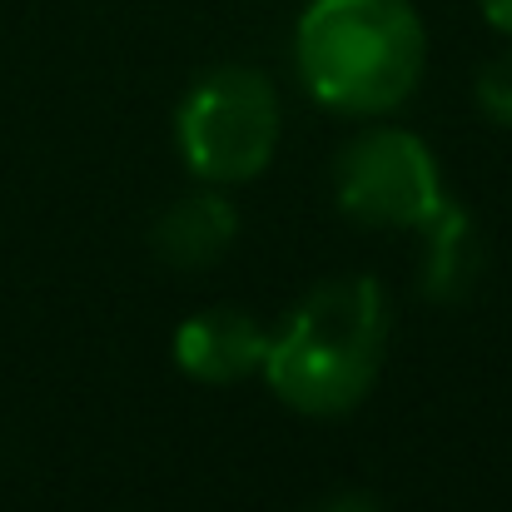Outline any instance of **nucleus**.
<instances>
[{
	"mask_svg": "<svg viewBox=\"0 0 512 512\" xmlns=\"http://www.w3.org/2000/svg\"><path fill=\"white\" fill-rule=\"evenodd\" d=\"M279 90L264 70L219 65L209 70L174 115L179 160L204 184H249L279 150Z\"/></svg>",
	"mask_w": 512,
	"mask_h": 512,
	"instance_id": "nucleus-3",
	"label": "nucleus"
},
{
	"mask_svg": "<svg viewBox=\"0 0 512 512\" xmlns=\"http://www.w3.org/2000/svg\"><path fill=\"white\" fill-rule=\"evenodd\" d=\"M264 353H269V329L234 304H214L174 329V363L209 388L244 383L249 373L264 368Z\"/></svg>",
	"mask_w": 512,
	"mask_h": 512,
	"instance_id": "nucleus-5",
	"label": "nucleus"
},
{
	"mask_svg": "<svg viewBox=\"0 0 512 512\" xmlns=\"http://www.w3.org/2000/svg\"><path fill=\"white\" fill-rule=\"evenodd\" d=\"M334 199L368 229H423L448 199L433 150L398 125L363 130L334 160Z\"/></svg>",
	"mask_w": 512,
	"mask_h": 512,
	"instance_id": "nucleus-4",
	"label": "nucleus"
},
{
	"mask_svg": "<svg viewBox=\"0 0 512 512\" xmlns=\"http://www.w3.org/2000/svg\"><path fill=\"white\" fill-rule=\"evenodd\" d=\"M478 5H483L488 25H493V30H503V35L512 40V0H478Z\"/></svg>",
	"mask_w": 512,
	"mask_h": 512,
	"instance_id": "nucleus-10",
	"label": "nucleus"
},
{
	"mask_svg": "<svg viewBox=\"0 0 512 512\" xmlns=\"http://www.w3.org/2000/svg\"><path fill=\"white\" fill-rule=\"evenodd\" d=\"M423 60L428 35L408 0H309L294 30L304 90L348 120H383L408 105Z\"/></svg>",
	"mask_w": 512,
	"mask_h": 512,
	"instance_id": "nucleus-2",
	"label": "nucleus"
},
{
	"mask_svg": "<svg viewBox=\"0 0 512 512\" xmlns=\"http://www.w3.org/2000/svg\"><path fill=\"white\" fill-rule=\"evenodd\" d=\"M239 234V209L219 184L179 194L170 209L155 219V249L170 269H209Z\"/></svg>",
	"mask_w": 512,
	"mask_h": 512,
	"instance_id": "nucleus-6",
	"label": "nucleus"
},
{
	"mask_svg": "<svg viewBox=\"0 0 512 512\" xmlns=\"http://www.w3.org/2000/svg\"><path fill=\"white\" fill-rule=\"evenodd\" d=\"M478 110L493 125H512V55H498L478 75Z\"/></svg>",
	"mask_w": 512,
	"mask_h": 512,
	"instance_id": "nucleus-8",
	"label": "nucleus"
},
{
	"mask_svg": "<svg viewBox=\"0 0 512 512\" xmlns=\"http://www.w3.org/2000/svg\"><path fill=\"white\" fill-rule=\"evenodd\" d=\"M423 264H418V289L438 304H458L478 289L483 279V239L473 219L453 204H443L423 229Z\"/></svg>",
	"mask_w": 512,
	"mask_h": 512,
	"instance_id": "nucleus-7",
	"label": "nucleus"
},
{
	"mask_svg": "<svg viewBox=\"0 0 512 512\" xmlns=\"http://www.w3.org/2000/svg\"><path fill=\"white\" fill-rule=\"evenodd\" d=\"M314 512H383V508H378V498H368V493H334V498H324Z\"/></svg>",
	"mask_w": 512,
	"mask_h": 512,
	"instance_id": "nucleus-9",
	"label": "nucleus"
},
{
	"mask_svg": "<svg viewBox=\"0 0 512 512\" xmlns=\"http://www.w3.org/2000/svg\"><path fill=\"white\" fill-rule=\"evenodd\" d=\"M388 358V294L368 274H339L314 284L294 314L269 334L264 383L304 418L353 413Z\"/></svg>",
	"mask_w": 512,
	"mask_h": 512,
	"instance_id": "nucleus-1",
	"label": "nucleus"
}]
</instances>
